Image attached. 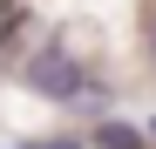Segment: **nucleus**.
<instances>
[{
    "label": "nucleus",
    "mask_w": 156,
    "mask_h": 149,
    "mask_svg": "<svg viewBox=\"0 0 156 149\" xmlns=\"http://www.w3.org/2000/svg\"><path fill=\"white\" fill-rule=\"evenodd\" d=\"M20 81H27L41 102H61V109H82V95H88V68L61 54V47H41V54L20 68Z\"/></svg>",
    "instance_id": "obj_1"
},
{
    "label": "nucleus",
    "mask_w": 156,
    "mask_h": 149,
    "mask_svg": "<svg viewBox=\"0 0 156 149\" xmlns=\"http://www.w3.org/2000/svg\"><path fill=\"white\" fill-rule=\"evenodd\" d=\"M95 149H149V129H136V122H95Z\"/></svg>",
    "instance_id": "obj_2"
},
{
    "label": "nucleus",
    "mask_w": 156,
    "mask_h": 149,
    "mask_svg": "<svg viewBox=\"0 0 156 149\" xmlns=\"http://www.w3.org/2000/svg\"><path fill=\"white\" fill-rule=\"evenodd\" d=\"M88 136H75V129H61V136H48V142H20V149H82Z\"/></svg>",
    "instance_id": "obj_3"
},
{
    "label": "nucleus",
    "mask_w": 156,
    "mask_h": 149,
    "mask_svg": "<svg viewBox=\"0 0 156 149\" xmlns=\"http://www.w3.org/2000/svg\"><path fill=\"white\" fill-rule=\"evenodd\" d=\"M143 47H149V61H156V14H149V27H143Z\"/></svg>",
    "instance_id": "obj_4"
},
{
    "label": "nucleus",
    "mask_w": 156,
    "mask_h": 149,
    "mask_svg": "<svg viewBox=\"0 0 156 149\" xmlns=\"http://www.w3.org/2000/svg\"><path fill=\"white\" fill-rule=\"evenodd\" d=\"M143 129H149V142H156V115H149V122H143Z\"/></svg>",
    "instance_id": "obj_5"
}]
</instances>
